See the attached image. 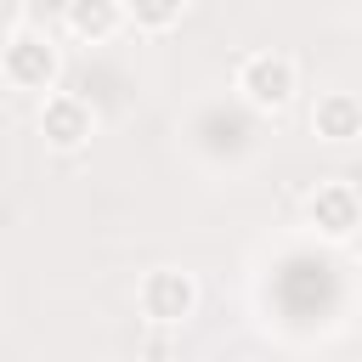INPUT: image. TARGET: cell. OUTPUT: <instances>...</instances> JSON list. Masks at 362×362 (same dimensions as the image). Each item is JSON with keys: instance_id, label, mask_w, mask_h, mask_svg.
<instances>
[{"instance_id": "6da1fadb", "label": "cell", "mask_w": 362, "mask_h": 362, "mask_svg": "<svg viewBox=\"0 0 362 362\" xmlns=\"http://www.w3.org/2000/svg\"><path fill=\"white\" fill-rule=\"evenodd\" d=\"M232 90L255 107V113H283L300 90V74H294V57L283 51H249L232 74Z\"/></svg>"}, {"instance_id": "7a4b0ae2", "label": "cell", "mask_w": 362, "mask_h": 362, "mask_svg": "<svg viewBox=\"0 0 362 362\" xmlns=\"http://www.w3.org/2000/svg\"><path fill=\"white\" fill-rule=\"evenodd\" d=\"M136 305H141L147 322L175 328V322H187V317L198 311V283H192V272H181V266H158V272L141 277Z\"/></svg>"}, {"instance_id": "3957f363", "label": "cell", "mask_w": 362, "mask_h": 362, "mask_svg": "<svg viewBox=\"0 0 362 362\" xmlns=\"http://www.w3.org/2000/svg\"><path fill=\"white\" fill-rule=\"evenodd\" d=\"M57 79V45L28 34L23 23L6 28V85L11 90H51Z\"/></svg>"}, {"instance_id": "277c9868", "label": "cell", "mask_w": 362, "mask_h": 362, "mask_svg": "<svg viewBox=\"0 0 362 362\" xmlns=\"http://www.w3.org/2000/svg\"><path fill=\"white\" fill-rule=\"evenodd\" d=\"M305 215H311V226H317L322 238L345 243V238L362 226V192H356L351 181H322V187L305 198Z\"/></svg>"}, {"instance_id": "5b68a950", "label": "cell", "mask_w": 362, "mask_h": 362, "mask_svg": "<svg viewBox=\"0 0 362 362\" xmlns=\"http://www.w3.org/2000/svg\"><path fill=\"white\" fill-rule=\"evenodd\" d=\"M90 130H96V113H90L79 96L57 90V96H45V102H40V136H45L57 153L85 147V141H90Z\"/></svg>"}, {"instance_id": "8992f818", "label": "cell", "mask_w": 362, "mask_h": 362, "mask_svg": "<svg viewBox=\"0 0 362 362\" xmlns=\"http://www.w3.org/2000/svg\"><path fill=\"white\" fill-rule=\"evenodd\" d=\"M124 17H130L124 0H68V6H62V28H68L74 40H90V45L113 40Z\"/></svg>"}, {"instance_id": "52a82bcc", "label": "cell", "mask_w": 362, "mask_h": 362, "mask_svg": "<svg viewBox=\"0 0 362 362\" xmlns=\"http://www.w3.org/2000/svg\"><path fill=\"white\" fill-rule=\"evenodd\" d=\"M311 130L322 141H356L362 136V102L351 90H322L311 107Z\"/></svg>"}, {"instance_id": "ba28073f", "label": "cell", "mask_w": 362, "mask_h": 362, "mask_svg": "<svg viewBox=\"0 0 362 362\" xmlns=\"http://www.w3.org/2000/svg\"><path fill=\"white\" fill-rule=\"evenodd\" d=\"M124 11H130V23H136V28L164 34V28H175V23H181L187 0H124Z\"/></svg>"}]
</instances>
